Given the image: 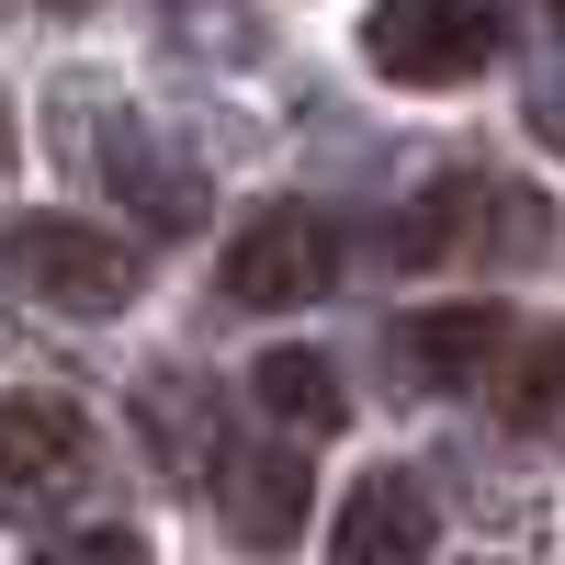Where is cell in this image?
Returning <instances> with one entry per match:
<instances>
[{"label": "cell", "mask_w": 565, "mask_h": 565, "mask_svg": "<svg viewBox=\"0 0 565 565\" xmlns=\"http://www.w3.org/2000/svg\"><path fill=\"white\" fill-rule=\"evenodd\" d=\"M340 282V215L328 204H260L226 238V306H317Z\"/></svg>", "instance_id": "cell-5"}, {"label": "cell", "mask_w": 565, "mask_h": 565, "mask_svg": "<svg viewBox=\"0 0 565 565\" xmlns=\"http://www.w3.org/2000/svg\"><path fill=\"white\" fill-rule=\"evenodd\" d=\"M430 543H441V509H430V487H418L407 463L351 476L340 521H328V565H418Z\"/></svg>", "instance_id": "cell-8"}, {"label": "cell", "mask_w": 565, "mask_h": 565, "mask_svg": "<svg viewBox=\"0 0 565 565\" xmlns=\"http://www.w3.org/2000/svg\"><path fill=\"white\" fill-rule=\"evenodd\" d=\"M90 487V418L68 396H0V521H57Z\"/></svg>", "instance_id": "cell-6"}, {"label": "cell", "mask_w": 565, "mask_h": 565, "mask_svg": "<svg viewBox=\"0 0 565 565\" xmlns=\"http://www.w3.org/2000/svg\"><path fill=\"white\" fill-rule=\"evenodd\" d=\"M543 23H554V34H565V0H543Z\"/></svg>", "instance_id": "cell-15"}, {"label": "cell", "mask_w": 565, "mask_h": 565, "mask_svg": "<svg viewBox=\"0 0 565 565\" xmlns=\"http://www.w3.org/2000/svg\"><path fill=\"white\" fill-rule=\"evenodd\" d=\"M34 565H148V532H125V521H90V532H57Z\"/></svg>", "instance_id": "cell-13"}, {"label": "cell", "mask_w": 565, "mask_h": 565, "mask_svg": "<svg viewBox=\"0 0 565 565\" xmlns=\"http://www.w3.org/2000/svg\"><path fill=\"white\" fill-rule=\"evenodd\" d=\"M532 136H543V148L565 159V79H554V90H532Z\"/></svg>", "instance_id": "cell-14"}, {"label": "cell", "mask_w": 565, "mask_h": 565, "mask_svg": "<svg viewBox=\"0 0 565 565\" xmlns=\"http://www.w3.org/2000/svg\"><path fill=\"white\" fill-rule=\"evenodd\" d=\"M45 12H90V0H45Z\"/></svg>", "instance_id": "cell-16"}, {"label": "cell", "mask_w": 565, "mask_h": 565, "mask_svg": "<svg viewBox=\"0 0 565 565\" xmlns=\"http://www.w3.org/2000/svg\"><path fill=\"white\" fill-rule=\"evenodd\" d=\"M260 418H271V430L282 441H328V430H340V418H351V396H340V373H328V351H260Z\"/></svg>", "instance_id": "cell-11"}, {"label": "cell", "mask_w": 565, "mask_h": 565, "mask_svg": "<svg viewBox=\"0 0 565 565\" xmlns=\"http://www.w3.org/2000/svg\"><path fill=\"white\" fill-rule=\"evenodd\" d=\"M57 159L90 170V181H114V204L148 226V238H193L204 226V170L170 159L159 136L114 103V79H68L57 90Z\"/></svg>", "instance_id": "cell-1"}, {"label": "cell", "mask_w": 565, "mask_h": 565, "mask_svg": "<svg viewBox=\"0 0 565 565\" xmlns=\"http://www.w3.org/2000/svg\"><path fill=\"white\" fill-rule=\"evenodd\" d=\"M0 148H12V114H0Z\"/></svg>", "instance_id": "cell-17"}, {"label": "cell", "mask_w": 565, "mask_h": 565, "mask_svg": "<svg viewBox=\"0 0 565 565\" xmlns=\"http://www.w3.org/2000/svg\"><path fill=\"white\" fill-rule=\"evenodd\" d=\"M215 521L238 554H282L306 532V452L295 441H215Z\"/></svg>", "instance_id": "cell-7"}, {"label": "cell", "mask_w": 565, "mask_h": 565, "mask_svg": "<svg viewBox=\"0 0 565 565\" xmlns=\"http://www.w3.org/2000/svg\"><path fill=\"white\" fill-rule=\"evenodd\" d=\"M498 351H509V317H498V306H418V317L396 328V362H407L418 396H463V385H487Z\"/></svg>", "instance_id": "cell-9"}, {"label": "cell", "mask_w": 565, "mask_h": 565, "mask_svg": "<svg viewBox=\"0 0 565 565\" xmlns=\"http://www.w3.org/2000/svg\"><path fill=\"white\" fill-rule=\"evenodd\" d=\"M0 282L34 306V317H125L136 306V249L103 238V226L79 215H12L0 226Z\"/></svg>", "instance_id": "cell-3"}, {"label": "cell", "mask_w": 565, "mask_h": 565, "mask_svg": "<svg viewBox=\"0 0 565 565\" xmlns=\"http://www.w3.org/2000/svg\"><path fill=\"white\" fill-rule=\"evenodd\" d=\"M136 441H148L159 476L204 487V476H215V441H226L215 385H204V373H148V385H136Z\"/></svg>", "instance_id": "cell-10"}, {"label": "cell", "mask_w": 565, "mask_h": 565, "mask_svg": "<svg viewBox=\"0 0 565 565\" xmlns=\"http://www.w3.org/2000/svg\"><path fill=\"white\" fill-rule=\"evenodd\" d=\"M498 45H509V0H373L362 12V57L407 90H452L498 68Z\"/></svg>", "instance_id": "cell-4"}, {"label": "cell", "mask_w": 565, "mask_h": 565, "mask_svg": "<svg viewBox=\"0 0 565 565\" xmlns=\"http://www.w3.org/2000/svg\"><path fill=\"white\" fill-rule=\"evenodd\" d=\"M487 385H498L509 430H554L565 418V328H509V351L487 362Z\"/></svg>", "instance_id": "cell-12"}, {"label": "cell", "mask_w": 565, "mask_h": 565, "mask_svg": "<svg viewBox=\"0 0 565 565\" xmlns=\"http://www.w3.org/2000/svg\"><path fill=\"white\" fill-rule=\"evenodd\" d=\"M396 260H543L554 249V204L543 193H521V181H487V170H452V181H430L407 215H396V238H385Z\"/></svg>", "instance_id": "cell-2"}]
</instances>
